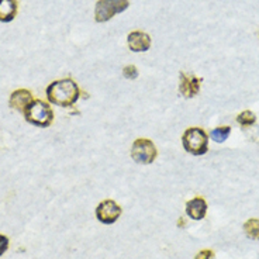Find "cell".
Listing matches in <instances>:
<instances>
[{
  "label": "cell",
  "mask_w": 259,
  "mask_h": 259,
  "mask_svg": "<svg viewBox=\"0 0 259 259\" xmlns=\"http://www.w3.org/2000/svg\"><path fill=\"white\" fill-rule=\"evenodd\" d=\"M194 259H214V252L211 249H203L194 256Z\"/></svg>",
  "instance_id": "17"
},
{
  "label": "cell",
  "mask_w": 259,
  "mask_h": 259,
  "mask_svg": "<svg viewBox=\"0 0 259 259\" xmlns=\"http://www.w3.org/2000/svg\"><path fill=\"white\" fill-rule=\"evenodd\" d=\"M158 151L154 143L147 138H138L131 147V158L141 165H149L155 161Z\"/></svg>",
  "instance_id": "5"
},
{
  "label": "cell",
  "mask_w": 259,
  "mask_h": 259,
  "mask_svg": "<svg viewBox=\"0 0 259 259\" xmlns=\"http://www.w3.org/2000/svg\"><path fill=\"white\" fill-rule=\"evenodd\" d=\"M201 79L194 76L193 73L188 72H181V84H179V92L183 97L192 99L199 92H200Z\"/></svg>",
  "instance_id": "7"
},
{
  "label": "cell",
  "mask_w": 259,
  "mask_h": 259,
  "mask_svg": "<svg viewBox=\"0 0 259 259\" xmlns=\"http://www.w3.org/2000/svg\"><path fill=\"white\" fill-rule=\"evenodd\" d=\"M182 144L186 152L192 155H204L208 151L207 133L200 127H192L185 131L182 137Z\"/></svg>",
  "instance_id": "3"
},
{
  "label": "cell",
  "mask_w": 259,
  "mask_h": 259,
  "mask_svg": "<svg viewBox=\"0 0 259 259\" xmlns=\"http://www.w3.org/2000/svg\"><path fill=\"white\" fill-rule=\"evenodd\" d=\"M127 42H128L130 50L134 52H145L151 48V37L144 31L130 32Z\"/></svg>",
  "instance_id": "8"
},
{
  "label": "cell",
  "mask_w": 259,
  "mask_h": 259,
  "mask_svg": "<svg viewBox=\"0 0 259 259\" xmlns=\"http://www.w3.org/2000/svg\"><path fill=\"white\" fill-rule=\"evenodd\" d=\"M123 75L125 79L133 80V79L138 78V69H137L134 65H127V66H124Z\"/></svg>",
  "instance_id": "15"
},
{
  "label": "cell",
  "mask_w": 259,
  "mask_h": 259,
  "mask_svg": "<svg viewBox=\"0 0 259 259\" xmlns=\"http://www.w3.org/2000/svg\"><path fill=\"white\" fill-rule=\"evenodd\" d=\"M23 114L28 123L41 128L50 127L54 121V111L50 107V104H47L42 100H32L27 106Z\"/></svg>",
  "instance_id": "2"
},
{
  "label": "cell",
  "mask_w": 259,
  "mask_h": 259,
  "mask_svg": "<svg viewBox=\"0 0 259 259\" xmlns=\"http://www.w3.org/2000/svg\"><path fill=\"white\" fill-rule=\"evenodd\" d=\"M80 96L78 84L72 79H61L55 80L47 88V97L52 104L61 107H71L78 102Z\"/></svg>",
  "instance_id": "1"
},
{
  "label": "cell",
  "mask_w": 259,
  "mask_h": 259,
  "mask_svg": "<svg viewBox=\"0 0 259 259\" xmlns=\"http://www.w3.org/2000/svg\"><path fill=\"white\" fill-rule=\"evenodd\" d=\"M207 213V203L203 197H194L186 203V214L192 220H203Z\"/></svg>",
  "instance_id": "9"
},
{
  "label": "cell",
  "mask_w": 259,
  "mask_h": 259,
  "mask_svg": "<svg viewBox=\"0 0 259 259\" xmlns=\"http://www.w3.org/2000/svg\"><path fill=\"white\" fill-rule=\"evenodd\" d=\"M7 249H9V238H7L6 235L0 234V256L6 252Z\"/></svg>",
  "instance_id": "16"
},
{
  "label": "cell",
  "mask_w": 259,
  "mask_h": 259,
  "mask_svg": "<svg viewBox=\"0 0 259 259\" xmlns=\"http://www.w3.org/2000/svg\"><path fill=\"white\" fill-rule=\"evenodd\" d=\"M231 134V128L230 127H217V128H214L211 133H210V137H211V140L215 141V143H224L227 138L230 137Z\"/></svg>",
  "instance_id": "13"
},
{
  "label": "cell",
  "mask_w": 259,
  "mask_h": 259,
  "mask_svg": "<svg viewBox=\"0 0 259 259\" xmlns=\"http://www.w3.org/2000/svg\"><path fill=\"white\" fill-rule=\"evenodd\" d=\"M244 231H245L246 237L251 240L259 241V220L258 219H249L245 221L244 224Z\"/></svg>",
  "instance_id": "12"
},
{
  "label": "cell",
  "mask_w": 259,
  "mask_h": 259,
  "mask_svg": "<svg viewBox=\"0 0 259 259\" xmlns=\"http://www.w3.org/2000/svg\"><path fill=\"white\" fill-rule=\"evenodd\" d=\"M121 215V207L114 200H103L96 207L97 220L103 224H113Z\"/></svg>",
  "instance_id": "6"
},
{
  "label": "cell",
  "mask_w": 259,
  "mask_h": 259,
  "mask_svg": "<svg viewBox=\"0 0 259 259\" xmlns=\"http://www.w3.org/2000/svg\"><path fill=\"white\" fill-rule=\"evenodd\" d=\"M17 0H0V21L10 23L17 16Z\"/></svg>",
  "instance_id": "11"
},
{
  "label": "cell",
  "mask_w": 259,
  "mask_h": 259,
  "mask_svg": "<svg viewBox=\"0 0 259 259\" xmlns=\"http://www.w3.org/2000/svg\"><path fill=\"white\" fill-rule=\"evenodd\" d=\"M237 121H238V124H241L242 127H248V125H252V124H255V121H256V117H255V114H253L252 111L245 110L237 116Z\"/></svg>",
  "instance_id": "14"
},
{
  "label": "cell",
  "mask_w": 259,
  "mask_h": 259,
  "mask_svg": "<svg viewBox=\"0 0 259 259\" xmlns=\"http://www.w3.org/2000/svg\"><path fill=\"white\" fill-rule=\"evenodd\" d=\"M32 100V93L27 89H19V91H14L10 96V100H9V104L10 107L14 109V110H19L21 113H24L26 107L28 104L31 103Z\"/></svg>",
  "instance_id": "10"
},
{
  "label": "cell",
  "mask_w": 259,
  "mask_h": 259,
  "mask_svg": "<svg viewBox=\"0 0 259 259\" xmlns=\"http://www.w3.org/2000/svg\"><path fill=\"white\" fill-rule=\"evenodd\" d=\"M130 6L128 0H99L95 7V20L104 23L113 19L116 14L123 13Z\"/></svg>",
  "instance_id": "4"
}]
</instances>
